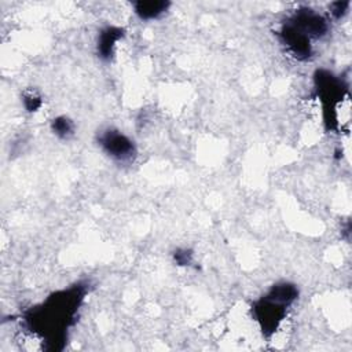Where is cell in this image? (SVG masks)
<instances>
[{
	"instance_id": "cell-1",
	"label": "cell",
	"mask_w": 352,
	"mask_h": 352,
	"mask_svg": "<svg viewBox=\"0 0 352 352\" xmlns=\"http://www.w3.org/2000/svg\"><path fill=\"white\" fill-rule=\"evenodd\" d=\"M96 142L100 150L116 162L126 164L136 157L135 142L120 129L106 128L100 131L96 136Z\"/></svg>"
},
{
	"instance_id": "cell-2",
	"label": "cell",
	"mask_w": 352,
	"mask_h": 352,
	"mask_svg": "<svg viewBox=\"0 0 352 352\" xmlns=\"http://www.w3.org/2000/svg\"><path fill=\"white\" fill-rule=\"evenodd\" d=\"M309 40L322 38L329 32L327 19L311 8L297 10L286 22Z\"/></svg>"
},
{
	"instance_id": "cell-3",
	"label": "cell",
	"mask_w": 352,
	"mask_h": 352,
	"mask_svg": "<svg viewBox=\"0 0 352 352\" xmlns=\"http://www.w3.org/2000/svg\"><path fill=\"white\" fill-rule=\"evenodd\" d=\"M289 307L263 296L253 305V314L265 334L274 333L286 315Z\"/></svg>"
},
{
	"instance_id": "cell-4",
	"label": "cell",
	"mask_w": 352,
	"mask_h": 352,
	"mask_svg": "<svg viewBox=\"0 0 352 352\" xmlns=\"http://www.w3.org/2000/svg\"><path fill=\"white\" fill-rule=\"evenodd\" d=\"M282 44L287 51L297 59H308L312 54V44L308 37L292 28L289 23H285L279 32Z\"/></svg>"
},
{
	"instance_id": "cell-5",
	"label": "cell",
	"mask_w": 352,
	"mask_h": 352,
	"mask_svg": "<svg viewBox=\"0 0 352 352\" xmlns=\"http://www.w3.org/2000/svg\"><path fill=\"white\" fill-rule=\"evenodd\" d=\"M124 37V29L118 26L103 28L96 38V52L102 60H110L114 56L117 43Z\"/></svg>"
},
{
	"instance_id": "cell-6",
	"label": "cell",
	"mask_w": 352,
	"mask_h": 352,
	"mask_svg": "<svg viewBox=\"0 0 352 352\" xmlns=\"http://www.w3.org/2000/svg\"><path fill=\"white\" fill-rule=\"evenodd\" d=\"M135 15L142 21H155L165 15L170 7L165 0H139L132 4Z\"/></svg>"
},
{
	"instance_id": "cell-7",
	"label": "cell",
	"mask_w": 352,
	"mask_h": 352,
	"mask_svg": "<svg viewBox=\"0 0 352 352\" xmlns=\"http://www.w3.org/2000/svg\"><path fill=\"white\" fill-rule=\"evenodd\" d=\"M298 294H300V292H298L297 285H294L289 280H280V282L274 283L264 296H267L268 298L278 301L286 307H290L298 298Z\"/></svg>"
},
{
	"instance_id": "cell-8",
	"label": "cell",
	"mask_w": 352,
	"mask_h": 352,
	"mask_svg": "<svg viewBox=\"0 0 352 352\" xmlns=\"http://www.w3.org/2000/svg\"><path fill=\"white\" fill-rule=\"evenodd\" d=\"M51 131L56 138L62 140H69L74 136L76 125L73 120H70L67 116H58L51 121Z\"/></svg>"
},
{
	"instance_id": "cell-9",
	"label": "cell",
	"mask_w": 352,
	"mask_h": 352,
	"mask_svg": "<svg viewBox=\"0 0 352 352\" xmlns=\"http://www.w3.org/2000/svg\"><path fill=\"white\" fill-rule=\"evenodd\" d=\"M21 100H22V104H23L25 110L29 111V113L37 111V110L41 107V104H43L41 96L37 95L34 91H28V92H25V94L22 95V99H21Z\"/></svg>"
},
{
	"instance_id": "cell-10",
	"label": "cell",
	"mask_w": 352,
	"mask_h": 352,
	"mask_svg": "<svg viewBox=\"0 0 352 352\" xmlns=\"http://www.w3.org/2000/svg\"><path fill=\"white\" fill-rule=\"evenodd\" d=\"M349 8V1H336L330 6V12L336 19L344 18V15L348 14Z\"/></svg>"
},
{
	"instance_id": "cell-11",
	"label": "cell",
	"mask_w": 352,
	"mask_h": 352,
	"mask_svg": "<svg viewBox=\"0 0 352 352\" xmlns=\"http://www.w3.org/2000/svg\"><path fill=\"white\" fill-rule=\"evenodd\" d=\"M173 257H175V261L177 263V265H188L191 263L192 254L187 249H179L173 253Z\"/></svg>"
}]
</instances>
